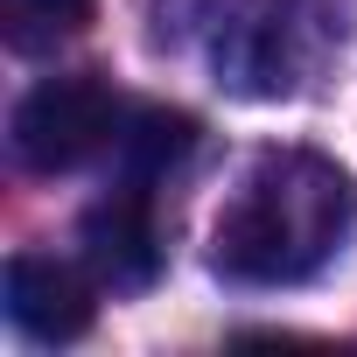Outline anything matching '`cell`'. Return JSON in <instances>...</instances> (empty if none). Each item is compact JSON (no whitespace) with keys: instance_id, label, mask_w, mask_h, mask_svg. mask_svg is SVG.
Listing matches in <instances>:
<instances>
[{"instance_id":"6da1fadb","label":"cell","mask_w":357,"mask_h":357,"mask_svg":"<svg viewBox=\"0 0 357 357\" xmlns=\"http://www.w3.org/2000/svg\"><path fill=\"white\" fill-rule=\"evenodd\" d=\"M357 225V183L315 147H266L211 231V266L238 287L315 280Z\"/></svg>"},{"instance_id":"7a4b0ae2","label":"cell","mask_w":357,"mask_h":357,"mask_svg":"<svg viewBox=\"0 0 357 357\" xmlns=\"http://www.w3.org/2000/svg\"><path fill=\"white\" fill-rule=\"evenodd\" d=\"M119 126H126V112H119V98H112V84L105 77H43L22 105H15V154H22V168H36V175H70V168H84L91 154H105V147H119Z\"/></svg>"},{"instance_id":"3957f363","label":"cell","mask_w":357,"mask_h":357,"mask_svg":"<svg viewBox=\"0 0 357 357\" xmlns=\"http://www.w3.org/2000/svg\"><path fill=\"white\" fill-rule=\"evenodd\" d=\"M315 63L308 0H245L218 29V84L238 98H287Z\"/></svg>"},{"instance_id":"277c9868","label":"cell","mask_w":357,"mask_h":357,"mask_svg":"<svg viewBox=\"0 0 357 357\" xmlns=\"http://www.w3.org/2000/svg\"><path fill=\"white\" fill-rule=\"evenodd\" d=\"M84 259L105 287H147L161 273V211L154 183L119 175V190H105L84 211Z\"/></svg>"},{"instance_id":"5b68a950","label":"cell","mask_w":357,"mask_h":357,"mask_svg":"<svg viewBox=\"0 0 357 357\" xmlns=\"http://www.w3.org/2000/svg\"><path fill=\"white\" fill-rule=\"evenodd\" d=\"M8 322L29 343H77L98 322V294L77 266L50 252H15L8 259Z\"/></svg>"},{"instance_id":"8992f818","label":"cell","mask_w":357,"mask_h":357,"mask_svg":"<svg viewBox=\"0 0 357 357\" xmlns=\"http://www.w3.org/2000/svg\"><path fill=\"white\" fill-rule=\"evenodd\" d=\"M197 119L175 112V105H133L126 126H119V175H133V183H161L168 168H183L197 154Z\"/></svg>"},{"instance_id":"52a82bcc","label":"cell","mask_w":357,"mask_h":357,"mask_svg":"<svg viewBox=\"0 0 357 357\" xmlns=\"http://www.w3.org/2000/svg\"><path fill=\"white\" fill-rule=\"evenodd\" d=\"M98 0H0V43L15 56H50L56 43L84 36Z\"/></svg>"}]
</instances>
